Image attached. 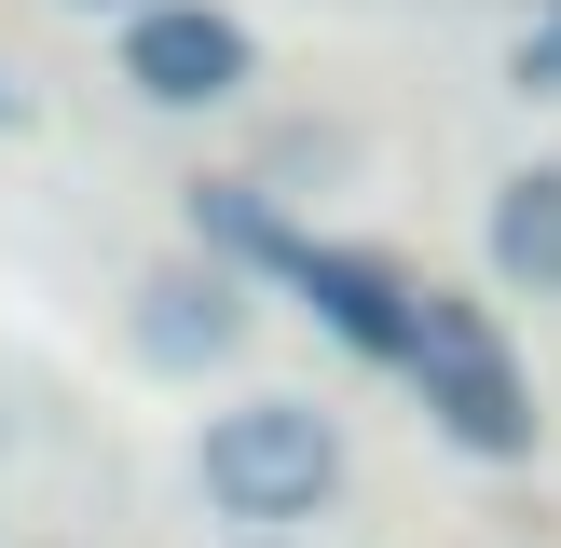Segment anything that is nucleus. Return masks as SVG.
Instances as JSON below:
<instances>
[{
	"instance_id": "nucleus-1",
	"label": "nucleus",
	"mask_w": 561,
	"mask_h": 548,
	"mask_svg": "<svg viewBox=\"0 0 561 548\" xmlns=\"http://www.w3.org/2000/svg\"><path fill=\"white\" fill-rule=\"evenodd\" d=\"M411 398H425V425L438 438H466V453H535V384H520V356H507V329H493V301H453V288H425V316H411Z\"/></svg>"
},
{
	"instance_id": "nucleus-2",
	"label": "nucleus",
	"mask_w": 561,
	"mask_h": 548,
	"mask_svg": "<svg viewBox=\"0 0 561 548\" xmlns=\"http://www.w3.org/2000/svg\"><path fill=\"white\" fill-rule=\"evenodd\" d=\"M192 480H206L219 521H301V507L343 493V425L316 398H233L192 438Z\"/></svg>"
},
{
	"instance_id": "nucleus-3",
	"label": "nucleus",
	"mask_w": 561,
	"mask_h": 548,
	"mask_svg": "<svg viewBox=\"0 0 561 548\" xmlns=\"http://www.w3.org/2000/svg\"><path fill=\"white\" fill-rule=\"evenodd\" d=\"M124 82H137L151 110H206V96L247 82V27L206 14V0H151V14L124 27Z\"/></svg>"
},
{
	"instance_id": "nucleus-4",
	"label": "nucleus",
	"mask_w": 561,
	"mask_h": 548,
	"mask_svg": "<svg viewBox=\"0 0 561 548\" xmlns=\"http://www.w3.org/2000/svg\"><path fill=\"white\" fill-rule=\"evenodd\" d=\"M301 301H316L329 329H343L356 356H411V316H425V288H398L383 261H356V247H301Z\"/></svg>"
},
{
	"instance_id": "nucleus-5",
	"label": "nucleus",
	"mask_w": 561,
	"mask_h": 548,
	"mask_svg": "<svg viewBox=\"0 0 561 548\" xmlns=\"http://www.w3.org/2000/svg\"><path fill=\"white\" fill-rule=\"evenodd\" d=\"M233 329H247L233 274H151L137 288V356L151 370H206V356H233Z\"/></svg>"
},
{
	"instance_id": "nucleus-6",
	"label": "nucleus",
	"mask_w": 561,
	"mask_h": 548,
	"mask_svg": "<svg viewBox=\"0 0 561 548\" xmlns=\"http://www.w3.org/2000/svg\"><path fill=\"white\" fill-rule=\"evenodd\" d=\"M493 274L561 301V164H520V179L493 192Z\"/></svg>"
},
{
	"instance_id": "nucleus-7",
	"label": "nucleus",
	"mask_w": 561,
	"mask_h": 548,
	"mask_svg": "<svg viewBox=\"0 0 561 548\" xmlns=\"http://www.w3.org/2000/svg\"><path fill=\"white\" fill-rule=\"evenodd\" d=\"M82 14H96V0H82ZM137 14H151V0H137Z\"/></svg>"
},
{
	"instance_id": "nucleus-8",
	"label": "nucleus",
	"mask_w": 561,
	"mask_h": 548,
	"mask_svg": "<svg viewBox=\"0 0 561 548\" xmlns=\"http://www.w3.org/2000/svg\"><path fill=\"white\" fill-rule=\"evenodd\" d=\"M0 110H14V96H0Z\"/></svg>"
}]
</instances>
